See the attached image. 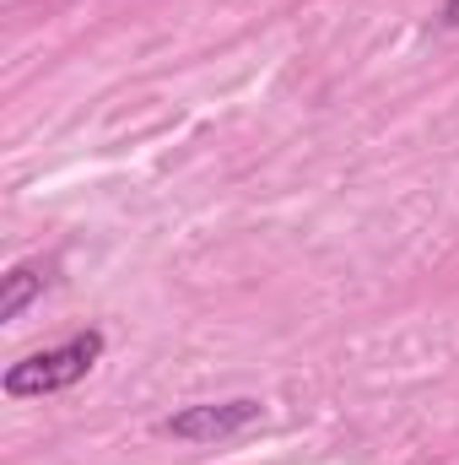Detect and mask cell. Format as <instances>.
Instances as JSON below:
<instances>
[{
	"label": "cell",
	"instance_id": "obj_4",
	"mask_svg": "<svg viewBox=\"0 0 459 465\" xmlns=\"http://www.w3.org/2000/svg\"><path fill=\"white\" fill-rule=\"evenodd\" d=\"M438 22H444V27H459V0H444V11H438Z\"/></svg>",
	"mask_w": 459,
	"mask_h": 465
},
{
	"label": "cell",
	"instance_id": "obj_1",
	"mask_svg": "<svg viewBox=\"0 0 459 465\" xmlns=\"http://www.w3.org/2000/svg\"><path fill=\"white\" fill-rule=\"evenodd\" d=\"M98 357H103V331H82V336H71V341H60V347L27 351L22 362H11L5 379H0V390H5L11 401L60 395V390L82 384V379L98 368Z\"/></svg>",
	"mask_w": 459,
	"mask_h": 465
},
{
	"label": "cell",
	"instance_id": "obj_3",
	"mask_svg": "<svg viewBox=\"0 0 459 465\" xmlns=\"http://www.w3.org/2000/svg\"><path fill=\"white\" fill-rule=\"evenodd\" d=\"M49 260H16L5 276H0V320H22V309L49 287Z\"/></svg>",
	"mask_w": 459,
	"mask_h": 465
},
{
	"label": "cell",
	"instance_id": "obj_2",
	"mask_svg": "<svg viewBox=\"0 0 459 465\" xmlns=\"http://www.w3.org/2000/svg\"><path fill=\"white\" fill-rule=\"evenodd\" d=\"M265 417L259 401H206V406H184L162 422L168 439H184V444H222V439H238L249 433L254 422Z\"/></svg>",
	"mask_w": 459,
	"mask_h": 465
}]
</instances>
